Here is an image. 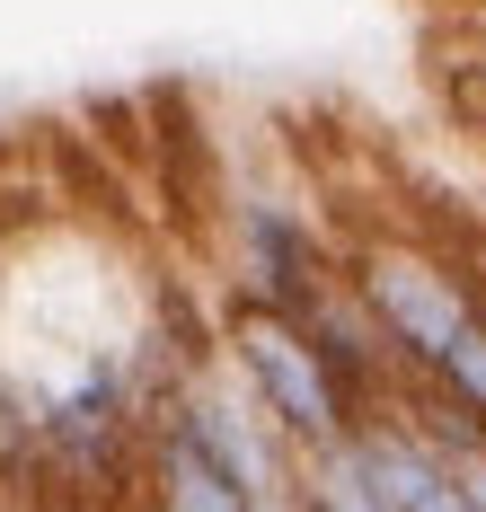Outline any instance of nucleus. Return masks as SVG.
<instances>
[{
  "label": "nucleus",
  "mask_w": 486,
  "mask_h": 512,
  "mask_svg": "<svg viewBox=\"0 0 486 512\" xmlns=\"http://www.w3.org/2000/svg\"><path fill=\"white\" fill-rule=\"evenodd\" d=\"M142 512H257V504L177 415H160L151 451H142Z\"/></svg>",
  "instance_id": "423d86ee"
},
{
  "label": "nucleus",
  "mask_w": 486,
  "mask_h": 512,
  "mask_svg": "<svg viewBox=\"0 0 486 512\" xmlns=\"http://www.w3.org/2000/svg\"><path fill=\"white\" fill-rule=\"evenodd\" d=\"M221 362L257 389V407L292 433V451H327V442H345L363 424V407L345 398L327 345L274 301H248V292L221 301Z\"/></svg>",
  "instance_id": "f257e3e1"
},
{
  "label": "nucleus",
  "mask_w": 486,
  "mask_h": 512,
  "mask_svg": "<svg viewBox=\"0 0 486 512\" xmlns=\"http://www.w3.org/2000/svg\"><path fill=\"white\" fill-rule=\"evenodd\" d=\"M301 504H310V512H389L372 495L363 460H354V433L327 442V451H301Z\"/></svg>",
  "instance_id": "0eeeda50"
},
{
  "label": "nucleus",
  "mask_w": 486,
  "mask_h": 512,
  "mask_svg": "<svg viewBox=\"0 0 486 512\" xmlns=\"http://www.w3.org/2000/svg\"><path fill=\"white\" fill-rule=\"evenodd\" d=\"M345 283H354V301L372 309L380 345L398 354L407 380H433L442 354L460 345V327L486 309V292L469 274H451V265L425 256V248H398V239H372V248L345 265Z\"/></svg>",
  "instance_id": "f03ea898"
},
{
  "label": "nucleus",
  "mask_w": 486,
  "mask_h": 512,
  "mask_svg": "<svg viewBox=\"0 0 486 512\" xmlns=\"http://www.w3.org/2000/svg\"><path fill=\"white\" fill-rule=\"evenodd\" d=\"M257 512H310V504H301V486H292V495H274V504H257Z\"/></svg>",
  "instance_id": "1a4fd4ad"
},
{
  "label": "nucleus",
  "mask_w": 486,
  "mask_h": 512,
  "mask_svg": "<svg viewBox=\"0 0 486 512\" xmlns=\"http://www.w3.org/2000/svg\"><path fill=\"white\" fill-rule=\"evenodd\" d=\"M354 460H363V477H372V495L389 512H478L460 486H451V468L433 460V442L398 407H380V415L354 424Z\"/></svg>",
  "instance_id": "39448f33"
},
{
  "label": "nucleus",
  "mask_w": 486,
  "mask_h": 512,
  "mask_svg": "<svg viewBox=\"0 0 486 512\" xmlns=\"http://www.w3.org/2000/svg\"><path fill=\"white\" fill-rule=\"evenodd\" d=\"M433 389H442V398H460V407H469V415L486 424V309L469 318V327H460V345L442 354V371H433Z\"/></svg>",
  "instance_id": "6e6552de"
},
{
  "label": "nucleus",
  "mask_w": 486,
  "mask_h": 512,
  "mask_svg": "<svg viewBox=\"0 0 486 512\" xmlns=\"http://www.w3.org/2000/svg\"><path fill=\"white\" fill-rule=\"evenodd\" d=\"M230 239H239V292L248 301H274L292 318H319L336 292H345V265L327 256V239L274 195H248L230 212Z\"/></svg>",
  "instance_id": "20e7f679"
},
{
  "label": "nucleus",
  "mask_w": 486,
  "mask_h": 512,
  "mask_svg": "<svg viewBox=\"0 0 486 512\" xmlns=\"http://www.w3.org/2000/svg\"><path fill=\"white\" fill-rule=\"evenodd\" d=\"M168 415H177V424H186V433H195L239 486H248V504H274V495L301 486V451H292V433L257 407V389H248L230 362H213L204 380H186Z\"/></svg>",
  "instance_id": "7ed1b4c3"
}]
</instances>
